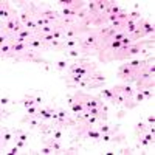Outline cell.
Wrapping results in <instances>:
<instances>
[{
    "mask_svg": "<svg viewBox=\"0 0 155 155\" xmlns=\"http://www.w3.org/2000/svg\"><path fill=\"white\" fill-rule=\"evenodd\" d=\"M71 130L74 132L73 137V143L78 140L85 141V140H95V143H101V132L98 130V126L95 124H88L87 121H81V123H76L74 127H71Z\"/></svg>",
    "mask_w": 155,
    "mask_h": 155,
    "instance_id": "1",
    "label": "cell"
},
{
    "mask_svg": "<svg viewBox=\"0 0 155 155\" xmlns=\"http://www.w3.org/2000/svg\"><path fill=\"white\" fill-rule=\"evenodd\" d=\"M14 61L16 62H31V64H45V65H48V61H45L41 56V51L33 50V48H28L27 51L17 54L14 58Z\"/></svg>",
    "mask_w": 155,
    "mask_h": 155,
    "instance_id": "2",
    "label": "cell"
},
{
    "mask_svg": "<svg viewBox=\"0 0 155 155\" xmlns=\"http://www.w3.org/2000/svg\"><path fill=\"white\" fill-rule=\"evenodd\" d=\"M134 84H135V90H140V88H152L153 90V87H155L153 74H150L144 68H141L137 73V78H135V82Z\"/></svg>",
    "mask_w": 155,
    "mask_h": 155,
    "instance_id": "3",
    "label": "cell"
},
{
    "mask_svg": "<svg viewBox=\"0 0 155 155\" xmlns=\"http://www.w3.org/2000/svg\"><path fill=\"white\" fill-rule=\"evenodd\" d=\"M137 73H138L137 70H134L130 65H127V62H124L123 65H120L116 76L123 81V84H134L135 78H137Z\"/></svg>",
    "mask_w": 155,
    "mask_h": 155,
    "instance_id": "4",
    "label": "cell"
},
{
    "mask_svg": "<svg viewBox=\"0 0 155 155\" xmlns=\"http://www.w3.org/2000/svg\"><path fill=\"white\" fill-rule=\"evenodd\" d=\"M127 140L126 134H123L121 130L118 132H110V134H102L101 135V141L102 143H113V144H121Z\"/></svg>",
    "mask_w": 155,
    "mask_h": 155,
    "instance_id": "5",
    "label": "cell"
},
{
    "mask_svg": "<svg viewBox=\"0 0 155 155\" xmlns=\"http://www.w3.org/2000/svg\"><path fill=\"white\" fill-rule=\"evenodd\" d=\"M112 90H113V92H118V93L124 95V96L129 98V99H134V95H135V88L132 87V84H123V82H121V84L113 85Z\"/></svg>",
    "mask_w": 155,
    "mask_h": 155,
    "instance_id": "6",
    "label": "cell"
},
{
    "mask_svg": "<svg viewBox=\"0 0 155 155\" xmlns=\"http://www.w3.org/2000/svg\"><path fill=\"white\" fill-rule=\"evenodd\" d=\"M20 123H22V124H27L30 129H36V130H37V129L41 127L45 121H44L42 118H37V116H33V115H28V113H27V115H25L23 118L20 120Z\"/></svg>",
    "mask_w": 155,
    "mask_h": 155,
    "instance_id": "7",
    "label": "cell"
},
{
    "mask_svg": "<svg viewBox=\"0 0 155 155\" xmlns=\"http://www.w3.org/2000/svg\"><path fill=\"white\" fill-rule=\"evenodd\" d=\"M27 45H28L30 48H33V50L41 51V53H44V51H48V50H50V48H48V44H45L44 41H41V39H37L36 36L31 37V39H28V41H27Z\"/></svg>",
    "mask_w": 155,
    "mask_h": 155,
    "instance_id": "8",
    "label": "cell"
},
{
    "mask_svg": "<svg viewBox=\"0 0 155 155\" xmlns=\"http://www.w3.org/2000/svg\"><path fill=\"white\" fill-rule=\"evenodd\" d=\"M149 62V59H134V61H127V65H130L134 70H137V71H140L141 68H144L146 67V64Z\"/></svg>",
    "mask_w": 155,
    "mask_h": 155,
    "instance_id": "9",
    "label": "cell"
},
{
    "mask_svg": "<svg viewBox=\"0 0 155 155\" xmlns=\"http://www.w3.org/2000/svg\"><path fill=\"white\" fill-rule=\"evenodd\" d=\"M0 54H2V59H12L11 54V42H6L0 47Z\"/></svg>",
    "mask_w": 155,
    "mask_h": 155,
    "instance_id": "10",
    "label": "cell"
},
{
    "mask_svg": "<svg viewBox=\"0 0 155 155\" xmlns=\"http://www.w3.org/2000/svg\"><path fill=\"white\" fill-rule=\"evenodd\" d=\"M87 78H88L90 81H95V82H102V84H106V76L102 74L101 71H98V70H96V71H93V73H90Z\"/></svg>",
    "mask_w": 155,
    "mask_h": 155,
    "instance_id": "11",
    "label": "cell"
},
{
    "mask_svg": "<svg viewBox=\"0 0 155 155\" xmlns=\"http://www.w3.org/2000/svg\"><path fill=\"white\" fill-rule=\"evenodd\" d=\"M134 130H135V135L138 137V135H143L146 130H147V124H146V121H138L137 124H135V127H134Z\"/></svg>",
    "mask_w": 155,
    "mask_h": 155,
    "instance_id": "12",
    "label": "cell"
},
{
    "mask_svg": "<svg viewBox=\"0 0 155 155\" xmlns=\"http://www.w3.org/2000/svg\"><path fill=\"white\" fill-rule=\"evenodd\" d=\"M68 110H70V113H82V112H85V107H84V104H81V102H78V101H74L71 106H68Z\"/></svg>",
    "mask_w": 155,
    "mask_h": 155,
    "instance_id": "13",
    "label": "cell"
},
{
    "mask_svg": "<svg viewBox=\"0 0 155 155\" xmlns=\"http://www.w3.org/2000/svg\"><path fill=\"white\" fill-rule=\"evenodd\" d=\"M143 33H144V37L153 36V33H155V27H153L150 22H147L146 19H144V22H143Z\"/></svg>",
    "mask_w": 155,
    "mask_h": 155,
    "instance_id": "14",
    "label": "cell"
},
{
    "mask_svg": "<svg viewBox=\"0 0 155 155\" xmlns=\"http://www.w3.org/2000/svg\"><path fill=\"white\" fill-rule=\"evenodd\" d=\"M64 54H65V58L68 59H79V58H82L81 56V51H79V48H71V50H65L64 51Z\"/></svg>",
    "mask_w": 155,
    "mask_h": 155,
    "instance_id": "15",
    "label": "cell"
},
{
    "mask_svg": "<svg viewBox=\"0 0 155 155\" xmlns=\"http://www.w3.org/2000/svg\"><path fill=\"white\" fill-rule=\"evenodd\" d=\"M68 64H70V62H68L67 59H59V61L54 62V70H58V71H61V73L65 71V70L68 68Z\"/></svg>",
    "mask_w": 155,
    "mask_h": 155,
    "instance_id": "16",
    "label": "cell"
},
{
    "mask_svg": "<svg viewBox=\"0 0 155 155\" xmlns=\"http://www.w3.org/2000/svg\"><path fill=\"white\" fill-rule=\"evenodd\" d=\"M78 37H73V39H65L64 41V51L65 50H71V48H78Z\"/></svg>",
    "mask_w": 155,
    "mask_h": 155,
    "instance_id": "17",
    "label": "cell"
},
{
    "mask_svg": "<svg viewBox=\"0 0 155 155\" xmlns=\"http://www.w3.org/2000/svg\"><path fill=\"white\" fill-rule=\"evenodd\" d=\"M48 48L50 50H56V51H64V41H58V39H54V41H51L48 44Z\"/></svg>",
    "mask_w": 155,
    "mask_h": 155,
    "instance_id": "18",
    "label": "cell"
},
{
    "mask_svg": "<svg viewBox=\"0 0 155 155\" xmlns=\"http://www.w3.org/2000/svg\"><path fill=\"white\" fill-rule=\"evenodd\" d=\"M28 130H23V129H16V132H14V138H19V140H23V141H27L28 143Z\"/></svg>",
    "mask_w": 155,
    "mask_h": 155,
    "instance_id": "19",
    "label": "cell"
},
{
    "mask_svg": "<svg viewBox=\"0 0 155 155\" xmlns=\"http://www.w3.org/2000/svg\"><path fill=\"white\" fill-rule=\"evenodd\" d=\"M99 95H101L99 98H104V99H107L109 102L113 101V90H112V88H102Z\"/></svg>",
    "mask_w": 155,
    "mask_h": 155,
    "instance_id": "20",
    "label": "cell"
},
{
    "mask_svg": "<svg viewBox=\"0 0 155 155\" xmlns=\"http://www.w3.org/2000/svg\"><path fill=\"white\" fill-rule=\"evenodd\" d=\"M85 6H87V2H84V0H74L73 5L70 6V9L74 11V12H78L79 9H82V8H85Z\"/></svg>",
    "mask_w": 155,
    "mask_h": 155,
    "instance_id": "21",
    "label": "cell"
},
{
    "mask_svg": "<svg viewBox=\"0 0 155 155\" xmlns=\"http://www.w3.org/2000/svg\"><path fill=\"white\" fill-rule=\"evenodd\" d=\"M11 140H14V132L6 130V132L3 134V137H2V146H3V147H6V146H8V143H9Z\"/></svg>",
    "mask_w": 155,
    "mask_h": 155,
    "instance_id": "22",
    "label": "cell"
},
{
    "mask_svg": "<svg viewBox=\"0 0 155 155\" xmlns=\"http://www.w3.org/2000/svg\"><path fill=\"white\" fill-rule=\"evenodd\" d=\"M27 95L34 99V102H36L37 106H44L45 101H44V96H42V95H39V93H36V92H30V93H27Z\"/></svg>",
    "mask_w": 155,
    "mask_h": 155,
    "instance_id": "23",
    "label": "cell"
},
{
    "mask_svg": "<svg viewBox=\"0 0 155 155\" xmlns=\"http://www.w3.org/2000/svg\"><path fill=\"white\" fill-rule=\"evenodd\" d=\"M36 34H34V31H31V30H22L20 33H17L16 36H12V37H22V39H31V37H34Z\"/></svg>",
    "mask_w": 155,
    "mask_h": 155,
    "instance_id": "24",
    "label": "cell"
},
{
    "mask_svg": "<svg viewBox=\"0 0 155 155\" xmlns=\"http://www.w3.org/2000/svg\"><path fill=\"white\" fill-rule=\"evenodd\" d=\"M87 11L90 12V14H99V12H98V8H96V0H90V2H87Z\"/></svg>",
    "mask_w": 155,
    "mask_h": 155,
    "instance_id": "25",
    "label": "cell"
},
{
    "mask_svg": "<svg viewBox=\"0 0 155 155\" xmlns=\"http://www.w3.org/2000/svg\"><path fill=\"white\" fill-rule=\"evenodd\" d=\"M140 92L143 93L144 101H152V98H153V90L152 88H140Z\"/></svg>",
    "mask_w": 155,
    "mask_h": 155,
    "instance_id": "26",
    "label": "cell"
},
{
    "mask_svg": "<svg viewBox=\"0 0 155 155\" xmlns=\"http://www.w3.org/2000/svg\"><path fill=\"white\" fill-rule=\"evenodd\" d=\"M107 3H109V0H96L98 12H106V9H107Z\"/></svg>",
    "mask_w": 155,
    "mask_h": 155,
    "instance_id": "27",
    "label": "cell"
},
{
    "mask_svg": "<svg viewBox=\"0 0 155 155\" xmlns=\"http://www.w3.org/2000/svg\"><path fill=\"white\" fill-rule=\"evenodd\" d=\"M88 14H90V12L87 11V8H82V9H79V11L76 12V20H78V22H81V20H84Z\"/></svg>",
    "mask_w": 155,
    "mask_h": 155,
    "instance_id": "28",
    "label": "cell"
},
{
    "mask_svg": "<svg viewBox=\"0 0 155 155\" xmlns=\"http://www.w3.org/2000/svg\"><path fill=\"white\" fill-rule=\"evenodd\" d=\"M134 101L137 102L138 106L141 104V102H144V96H143V93H141L140 90H135V95H134Z\"/></svg>",
    "mask_w": 155,
    "mask_h": 155,
    "instance_id": "29",
    "label": "cell"
},
{
    "mask_svg": "<svg viewBox=\"0 0 155 155\" xmlns=\"http://www.w3.org/2000/svg\"><path fill=\"white\" fill-rule=\"evenodd\" d=\"M56 112H58V115H59V118H67V116L70 115V110H67L65 107H58Z\"/></svg>",
    "mask_w": 155,
    "mask_h": 155,
    "instance_id": "30",
    "label": "cell"
},
{
    "mask_svg": "<svg viewBox=\"0 0 155 155\" xmlns=\"http://www.w3.org/2000/svg\"><path fill=\"white\" fill-rule=\"evenodd\" d=\"M127 16H129V19H132V20H140L141 19V14H140L138 9H134L130 12H127Z\"/></svg>",
    "mask_w": 155,
    "mask_h": 155,
    "instance_id": "31",
    "label": "cell"
},
{
    "mask_svg": "<svg viewBox=\"0 0 155 155\" xmlns=\"http://www.w3.org/2000/svg\"><path fill=\"white\" fill-rule=\"evenodd\" d=\"M51 137H53L54 140H59V141H61V140L64 138V130H62V129H58V127H56V129H54V132H53V135H51Z\"/></svg>",
    "mask_w": 155,
    "mask_h": 155,
    "instance_id": "32",
    "label": "cell"
},
{
    "mask_svg": "<svg viewBox=\"0 0 155 155\" xmlns=\"http://www.w3.org/2000/svg\"><path fill=\"white\" fill-rule=\"evenodd\" d=\"M134 147H129V146H124V147H121L120 150H118V153H124V155H130V153H134Z\"/></svg>",
    "mask_w": 155,
    "mask_h": 155,
    "instance_id": "33",
    "label": "cell"
},
{
    "mask_svg": "<svg viewBox=\"0 0 155 155\" xmlns=\"http://www.w3.org/2000/svg\"><path fill=\"white\" fill-rule=\"evenodd\" d=\"M74 152H78V147L76 146H70V147L64 146V149L61 150V153H74Z\"/></svg>",
    "mask_w": 155,
    "mask_h": 155,
    "instance_id": "34",
    "label": "cell"
},
{
    "mask_svg": "<svg viewBox=\"0 0 155 155\" xmlns=\"http://www.w3.org/2000/svg\"><path fill=\"white\" fill-rule=\"evenodd\" d=\"M143 137L149 141V144H150V146H153V143H155V138H153V135H152L150 132H147V130H146V132L143 134Z\"/></svg>",
    "mask_w": 155,
    "mask_h": 155,
    "instance_id": "35",
    "label": "cell"
},
{
    "mask_svg": "<svg viewBox=\"0 0 155 155\" xmlns=\"http://www.w3.org/2000/svg\"><path fill=\"white\" fill-rule=\"evenodd\" d=\"M39 152H41V153H44V155H48V153H53L54 150L51 149L50 146H47V144H45V146H42V147H41V150H39Z\"/></svg>",
    "mask_w": 155,
    "mask_h": 155,
    "instance_id": "36",
    "label": "cell"
},
{
    "mask_svg": "<svg viewBox=\"0 0 155 155\" xmlns=\"http://www.w3.org/2000/svg\"><path fill=\"white\" fill-rule=\"evenodd\" d=\"M14 143H16V146H19L20 149H23V147H27V141H23V140L14 138Z\"/></svg>",
    "mask_w": 155,
    "mask_h": 155,
    "instance_id": "37",
    "label": "cell"
},
{
    "mask_svg": "<svg viewBox=\"0 0 155 155\" xmlns=\"http://www.w3.org/2000/svg\"><path fill=\"white\" fill-rule=\"evenodd\" d=\"M37 107H39V106L28 107V109H27V113H28V115H33V116H36V115H37Z\"/></svg>",
    "mask_w": 155,
    "mask_h": 155,
    "instance_id": "38",
    "label": "cell"
},
{
    "mask_svg": "<svg viewBox=\"0 0 155 155\" xmlns=\"http://www.w3.org/2000/svg\"><path fill=\"white\" fill-rule=\"evenodd\" d=\"M127 112H129V110H126V109H120L118 112H116V118H120V120H121V118H124Z\"/></svg>",
    "mask_w": 155,
    "mask_h": 155,
    "instance_id": "39",
    "label": "cell"
},
{
    "mask_svg": "<svg viewBox=\"0 0 155 155\" xmlns=\"http://www.w3.org/2000/svg\"><path fill=\"white\" fill-rule=\"evenodd\" d=\"M19 149H20L19 146H12V147H11L8 152H5V153H9V155H16V153H19Z\"/></svg>",
    "mask_w": 155,
    "mask_h": 155,
    "instance_id": "40",
    "label": "cell"
},
{
    "mask_svg": "<svg viewBox=\"0 0 155 155\" xmlns=\"http://www.w3.org/2000/svg\"><path fill=\"white\" fill-rule=\"evenodd\" d=\"M9 102H11V99H9V98H6V96H2V98H0V104H2V107L8 106Z\"/></svg>",
    "mask_w": 155,
    "mask_h": 155,
    "instance_id": "41",
    "label": "cell"
},
{
    "mask_svg": "<svg viewBox=\"0 0 155 155\" xmlns=\"http://www.w3.org/2000/svg\"><path fill=\"white\" fill-rule=\"evenodd\" d=\"M146 124H147V126H153V124H155V116H153V115H149L147 118H146Z\"/></svg>",
    "mask_w": 155,
    "mask_h": 155,
    "instance_id": "42",
    "label": "cell"
},
{
    "mask_svg": "<svg viewBox=\"0 0 155 155\" xmlns=\"http://www.w3.org/2000/svg\"><path fill=\"white\" fill-rule=\"evenodd\" d=\"M65 101H67V106H71L73 102H74V96H73V95H67Z\"/></svg>",
    "mask_w": 155,
    "mask_h": 155,
    "instance_id": "43",
    "label": "cell"
}]
</instances>
